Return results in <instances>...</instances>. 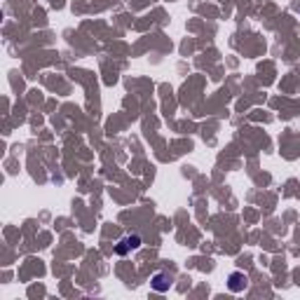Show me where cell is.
Returning <instances> with one entry per match:
<instances>
[{"instance_id":"obj_3","label":"cell","mask_w":300,"mask_h":300,"mask_svg":"<svg viewBox=\"0 0 300 300\" xmlns=\"http://www.w3.org/2000/svg\"><path fill=\"white\" fill-rule=\"evenodd\" d=\"M150 286L155 288V291H159V293H164V291H169L171 279L164 272H157L155 277H153V282H150Z\"/></svg>"},{"instance_id":"obj_1","label":"cell","mask_w":300,"mask_h":300,"mask_svg":"<svg viewBox=\"0 0 300 300\" xmlns=\"http://www.w3.org/2000/svg\"><path fill=\"white\" fill-rule=\"evenodd\" d=\"M139 247H141V237H139V235H131V237H124V239H122V242L118 244V248H115V251H118L120 256H124L129 248L134 251V248H139Z\"/></svg>"},{"instance_id":"obj_2","label":"cell","mask_w":300,"mask_h":300,"mask_svg":"<svg viewBox=\"0 0 300 300\" xmlns=\"http://www.w3.org/2000/svg\"><path fill=\"white\" fill-rule=\"evenodd\" d=\"M228 288H230L232 293H242V291L247 288V277L242 272H232L230 279H228Z\"/></svg>"}]
</instances>
